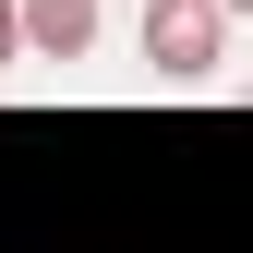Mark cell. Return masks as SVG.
<instances>
[{
	"label": "cell",
	"instance_id": "obj_1",
	"mask_svg": "<svg viewBox=\"0 0 253 253\" xmlns=\"http://www.w3.org/2000/svg\"><path fill=\"white\" fill-rule=\"evenodd\" d=\"M217 60H229V24L205 0H145V73L157 84H217Z\"/></svg>",
	"mask_w": 253,
	"mask_h": 253
},
{
	"label": "cell",
	"instance_id": "obj_2",
	"mask_svg": "<svg viewBox=\"0 0 253 253\" xmlns=\"http://www.w3.org/2000/svg\"><path fill=\"white\" fill-rule=\"evenodd\" d=\"M97 37H109L97 0H12V48H24V60H84Z\"/></svg>",
	"mask_w": 253,
	"mask_h": 253
},
{
	"label": "cell",
	"instance_id": "obj_3",
	"mask_svg": "<svg viewBox=\"0 0 253 253\" xmlns=\"http://www.w3.org/2000/svg\"><path fill=\"white\" fill-rule=\"evenodd\" d=\"M12 60H24V48H12V0H0V73H12Z\"/></svg>",
	"mask_w": 253,
	"mask_h": 253
}]
</instances>
